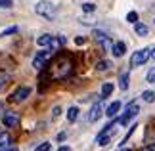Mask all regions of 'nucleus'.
<instances>
[{
	"label": "nucleus",
	"mask_w": 155,
	"mask_h": 151,
	"mask_svg": "<svg viewBox=\"0 0 155 151\" xmlns=\"http://www.w3.org/2000/svg\"><path fill=\"white\" fill-rule=\"evenodd\" d=\"M138 113H140V105H138V103H134V101H132V103H130V105L127 107V113H124L123 117L119 119V124L127 126V124H128V123H130V120H132V119H134V117H136Z\"/></svg>",
	"instance_id": "nucleus-5"
},
{
	"label": "nucleus",
	"mask_w": 155,
	"mask_h": 151,
	"mask_svg": "<svg viewBox=\"0 0 155 151\" xmlns=\"http://www.w3.org/2000/svg\"><path fill=\"white\" fill-rule=\"evenodd\" d=\"M58 151H71V147H67V146H61V147H59Z\"/></svg>",
	"instance_id": "nucleus-30"
},
{
	"label": "nucleus",
	"mask_w": 155,
	"mask_h": 151,
	"mask_svg": "<svg viewBox=\"0 0 155 151\" xmlns=\"http://www.w3.org/2000/svg\"><path fill=\"white\" fill-rule=\"evenodd\" d=\"M14 33H17V27H10V29H4V31H2V37H6V34H14Z\"/></svg>",
	"instance_id": "nucleus-24"
},
{
	"label": "nucleus",
	"mask_w": 155,
	"mask_h": 151,
	"mask_svg": "<svg viewBox=\"0 0 155 151\" xmlns=\"http://www.w3.org/2000/svg\"><path fill=\"white\" fill-rule=\"evenodd\" d=\"M121 151H130V149H121Z\"/></svg>",
	"instance_id": "nucleus-34"
},
{
	"label": "nucleus",
	"mask_w": 155,
	"mask_h": 151,
	"mask_svg": "<svg viewBox=\"0 0 155 151\" xmlns=\"http://www.w3.org/2000/svg\"><path fill=\"white\" fill-rule=\"evenodd\" d=\"M2 123H4L6 128H14V126L19 124V115L15 111H6L4 117H2Z\"/></svg>",
	"instance_id": "nucleus-8"
},
{
	"label": "nucleus",
	"mask_w": 155,
	"mask_h": 151,
	"mask_svg": "<svg viewBox=\"0 0 155 151\" xmlns=\"http://www.w3.org/2000/svg\"><path fill=\"white\" fill-rule=\"evenodd\" d=\"M111 52H113L115 57H123L124 52H127V44H124V42H115L113 48H111Z\"/></svg>",
	"instance_id": "nucleus-10"
},
{
	"label": "nucleus",
	"mask_w": 155,
	"mask_h": 151,
	"mask_svg": "<svg viewBox=\"0 0 155 151\" xmlns=\"http://www.w3.org/2000/svg\"><path fill=\"white\" fill-rule=\"evenodd\" d=\"M52 57H54V52H52V50H42V52H37V56H35V59H33V67L37 69V71L44 69V67H46V63H48Z\"/></svg>",
	"instance_id": "nucleus-2"
},
{
	"label": "nucleus",
	"mask_w": 155,
	"mask_h": 151,
	"mask_svg": "<svg viewBox=\"0 0 155 151\" xmlns=\"http://www.w3.org/2000/svg\"><path fill=\"white\" fill-rule=\"evenodd\" d=\"M102 117V103H94L92 105V109H90V115H88V120H90V123H96V120Z\"/></svg>",
	"instance_id": "nucleus-9"
},
{
	"label": "nucleus",
	"mask_w": 155,
	"mask_h": 151,
	"mask_svg": "<svg viewBox=\"0 0 155 151\" xmlns=\"http://www.w3.org/2000/svg\"><path fill=\"white\" fill-rule=\"evenodd\" d=\"M67 75H71V61L69 59H59L54 67V78H65Z\"/></svg>",
	"instance_id": "nucleus-3"
},
{
	"label": "nucleus",
	"mask_w": 155,
	"mask_h": 151,
	"mask_svg": "<svg viewBox=\"0 0 155 151\" xmlns=\"http://www.w3.org/2000/svg\"><path fill=\"white\" fill-rule=\"evenodd\" d=\"M111 67V61H107V59H102V61H98L96 63V69L100 71V73H104V71H107Z\"/></svg>",
	"instance_id": "nucleus-19"
},
{
	"label": "nucleus",
	"mask_w": 155,
	"mask_h": 151,
	"mask_svg": "<svg viewBox=\"0 0 155 151\" xmlns=\"http://www.w3.org/2000/svg\"><path fill=\"white\" fill-rule=\"evenodd\" d=\"M12 6H14V0H0V8H12Z\"/></svg>",
	"instance_id": "nucleus-23"
},
{
	"label": "nucleus",
	"mask_w": 155,
	"mask_h": 151,
	"mask_svg": "<svg viewBox=\"0 0 155 151\" xmlns=\"http://www.w3.org/2000/svg\"><path fill=\"white\" fill-rule=\"evenodd\" d=\"M75 44H77V46L84 44V37H77V38H75Z\"/></svg>",
	"instance_id": "nucleus-27"
},
{
	"label": "nucleus",
	"mask_w": 155,
	"mask_h": 151,
	"mask_svg": "<svg viewBox=\"0 0 155 151\" xmlns=\"http://www.w3.org/2000/svg\"><path fill=\"white\" fill-rule=\"evenodd\" d=\"M140 151H155V143H153V146H147V147H144V149H140Z\"/></svg>",
	"instance_id": "nucleus-28"
},
{
	"label": "nucleus",
	"mask_w": 155,
	"mask_h": 151,
	"mask_svg": "<svg viewBox=\"0 0 155 151\" xmlns=\"http://www.w3.org/2000/svg\"><path fill=\"white\" fill-rule=\"evenodd\" d=\"M59 115H61V109H59V107H54V111H52V119L56 120V119L59 117Z\"/></svg>",
	"instance_id": "nucleus-26"
},
{
	"label": "nucleus",
	"mask_w": 155,
	"mask_h": 151,
	"mask_svg": "<svg viewBox=\"0 0 155 151\" xmlns=\"http://www.w3.org/2000/svg\"><path fill=\"white\" fill-rule=\"evenodd\" d=\"M119 109H121V101H113V103H111L109 107H107L105 115H107L109 119H113V117H115V115L119 113Z\"/></svg>",
	"instance_id": "nucleus-12"
},
{
	"label": "nucleus",
	"mask_w": 155,
	"mask_h": 151,
	"mask_svg": "<svg viewBox=\"0 0 155 151\" xmlns=\"http://www.w3.org/2000/svg\"><path fill=\"white\" fill-rule=\"evenodd\" d=\"M35 11H37L38 15L46 17V19H52V17H56L58 8H56V6H54L52 2H46V0H38V2H35Z\"/></svg>",
	"instance_id": "nucleus-1"
},
{
	"label": "nucleus",
	"mask_w": 155,
	"mask_h": 151,
	"mask_svg": "<svg viewBox=\"0 0 155 151\" xmlns=\"http://www.w3.org/2000/svg\"><path fill=\"white\" fill-rule=\"evenodd\" d=\"M150 57H151V59H155V48H153V52H150Z\"/></svg>",
	"instance_id": "nucleus-31"
},
{
	"label": "nucleus",
	"mask_w": 155,
	"mask_h": 151,
	"mask_svg": "<svg viewBox=\"0 0 155 151\" xmlns=\"http://www.w3.org/2000/svg\"><path fill=\"white\" fill-rule=\"evenodd\" d=\"M111 92H113V82H104L102 84V100L107 98Z\"/></svg>",
	"instance_id": "nucleus-17"
},
{
	"label": "nucleus",
	"mask_w": 155,
	"mask_h": 151,
	"mask_svg": "<svg viewBox=\"0 0 155 151\" xmlns=\"http://www.w3.org/2000/svg\"><path fill=\"white\" fill-rule=\"evenodd\" d=\"M147 59H150V50H147V48L136 50L132 54V57H130V65H132V67H140V65H144Z\"/></svg>",
	"instance_id": "nucleus-4"
},
{
	"label": "nucleus",
	"mask_w": 155,
	"mask_h": 151,
	"mask_svg": "<svg viewBox=\"0 0 155 151\" xmlns=\"http://www.w3.org/2000/svg\"><path fill=\"white\" fill-rule=\"evenodd\" d=\"M127 21L128 23H136V21H138V14H136V11H128V14H127Z\"/></svg>",
	"instance_id": "nucleus-21"
},
{
	"label": "nucleus",
	"mask_w": 155,
	"mask_h": 151,
	"mask_svg": "<svg viewBox=\"0 0 155 151\" xmlns=\"http://www.w3.org/2000/svg\"><path fill=\"white\" fill-rule=\"evenodd\" d=\"M50 147H52V143L44 142V143H40V146H37V147H35V151H50Z\"/></svg>",
	"instance_id": "nucleus-22"
},
{
	"label": "nucleus",
	"mask_w": 155,
	"mask_h": 151,
	"mask_svg": "<svg viewBox=\"0 0 155 151\" xmlns=\"http://www.w3.org/2000/svg\"><path fill=\"white\" fill-rule=\"evenodd\" d=\"M4 151H17V149H15V147H6Z\"/></svg>",
	"instance_id": "nucleus-32"
},
{
	"label": "nucleus",
	"mask_w": 155,
	"mask_h": 151,
	"mask_svg": "<svg viewBox=\"0 0 155 151\" xmlns=\"http://www.w3.org/2000/svg\"><path fill=\"white\" fill-rule=\"evenodd\" d=\"M147 82H155V67L147 73Z\"/></svg>",
	"instance_id": "nucleus-25"
},
{
	"label": "nucleus",
	"mask_w": 155,
	"mask_h": 151,
	"mask_svg": "<svg viewBox=\"0 0 155 151\" xmlns=\"http://www.w3.org/2000/svg\"><path fill=\"white\" fill-rule=\"evenodd\" d=\"M134 31H136L138 37H146V34L150 33V29H147V25H144V23H138V21H136L134 23Z\"/></svg>",
	"instance_id": "nucleus-13"
},
{
	"label": "nucleus",
	"mask_w": 155,
	"mask_h": 151,
	"mask_svg": "<svg viewBox=\"0 0 155 151\" xmlns=\"http://www.w3.org/2000/svg\"><path fill=\"white\" fill-rule=\"evenodd\" d=\"M128 84H130V75L128 73H121V75H119V88H121V90H128Z\"/></svg>",
	"instance_id": "nucleus-11"
},
{
	"label": "nucleus",
	"mask_w": 155,
	"mask_h": 151,
	"mask_svg": "<svg viewBox=\"0 0 155 151\" xmlns=\"http://www.w3.org/2000/svg\"><path fill=\"white\" fill-rule=\"evenodd\" d=\"M94 10H96V6H94L92 2H84V4H82V11H86V14H92Z\"/></svg>",
	"instance_id": "nucleus-20"
},
{
	"label": "nucleus",
	"mask_w": 155,
	"mask_h": 151,
	"mask_svg": "<svg viewBox=\"0 0 155 151\" xmlns=\"http://www.w3.org/2000/svg\"><path fill=\"white\" fill-rule=\"evenodd\" d=\"M77 117H79V107H69V109H67V120H69V123H75V120H77Z\"/></svg>",
	"instance_id": "nucleus-16"
},
{
	"label": "nucleus",
	"mask_w": 155,
	"mask_h": 151,
	"mask_svg": "<svg viewBox=\"0 0 155 151\" xmlns=\"http://www.w3.org/2000/svg\"><path fill=\"white\" fill-rule=\"evenodd\" d=\"M58 140H59V142L65 140V132H59V134H58Z\"/></svg>",
	"instance_id": "nucleus-29"
},
{
	"label": "nucleus",
	"mask_w": 155,
	"mask_h": 151,
	"mask_svg": "<svg viewBox=\"0 0 155 151\" xmlns=\"http://www.w3.org/2000/svg\"><path fill=\"white\" fill-rule=\"evenodd\" d=\"M142 100H144L146 103H153V101H155V92H151V90H146V92L142 94Z\"/></svg>",
	"instance_id": "nucleus-18"
},
{
	"label": "nucleus",
	"mask_w": 155,
	"mask_h": 151,
	"mask_svg": "<svg viewBox=\"0 0 155 151\" xmlns=\"http://www.w3.org/2000/svg\"><path fill=\"white\" fill-rule=\"evenodd\" d=\"M52 34H48V33H46V34H40V37L37 38V44L38 46H50V42H52Z\"/></svg>",
	"instance_id": "nucleus-14"
},
{
	"label": "nucleus",
	"mask_w": 155,
	"mask_h": 151,
	"mask_svg": "<svg viewBox=\"0 0 155 151\" xmlns=\"http://www.w3.org/2000/svg\"><path fill=\"white\" fill-rule=\"evenodd\" d=\"M10 136L6 134V132H0V151H4L6 147H10Z\"/></svg>",
	"instance_id": "nucleus-15"
},
{
	"label": "nucleus",
	"mask_w": 155,
	"mask_h": 151,
	"mask_svg": "<svg viewBox=\"0 0 155 151\" xmlns=\"http://www.w3.org/2000/svg\"><path fill=\"white\" fill-rule=\"evenodd\" d=\"M94 38H96V42L100 44V48H102L104 52H111V48H113V40L107 37L105 33L96 31V33H94Z\"/></svg>",
	"instance_id": "nucleus-6"
},
{
	"label": "nucleus",
	"mask_w": 155,
	"mask_h": 151,
	"mask_svg": "<svg viewBox=\"0 0 155 151\" xmlns=\"http://www.w3.org/2000/svg\"><path fill=\"white\" fill-rule=\"evenodd\" d=\"M29 94H31V88H29V86H19L14 94L10 96V100L14 101V103H21L23 100H27V98H29Z\"/></svg>",
	"instance_id": "nucleus-7"
},
{
	"label": "nucleus",
	"mask_w": 155,
	"mask_h": 151,
	"mask_svg": "<svg viewBox=\"0 0 155 151\" xmlns=\"http://www.w3.org/2000/svg\"><path fill=\"white\" fill-rule=\"evenodd\" d=\"M2 86H4V80H2V78H0V90H2Z\"/></svg>",
	"instance_id": "nucleus-33"
}]
</instances>
